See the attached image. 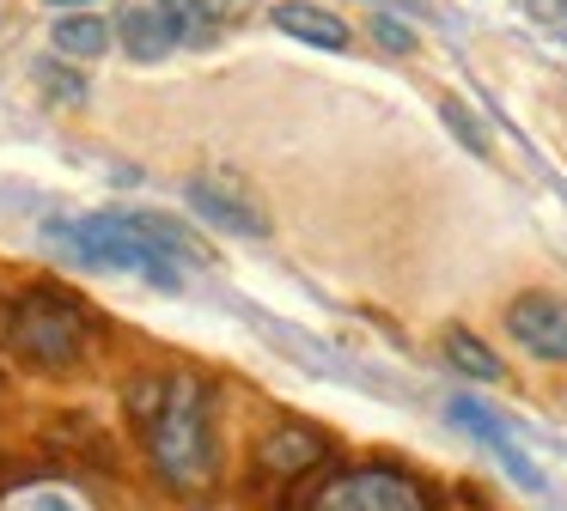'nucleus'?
Wrapping results in <instances>:
<instances>
[{"mask_svg": "<svg viewBox=\"0 0 567 511\" xmlns=\"http://www.w3.org/2000/svg\"><path fill=\"white\" fill-rule=\"evenodd\" d=\"M184 195L208 226L233 231V238H269V213L257 207V195L233 189V182H220V177H196Z\"/></svg>", "mask_w": 567, "mask_h": 511, "instance_id": "8", "label": "nucleus"}, {"mask_svg": "<svg viewBox=\"0 0 567 511\" xmlns=\"http://www.w3.org/2000/svg\"><path fill=\"white\" fill-rule=\"evenodd\" d=\"M530 12H537V19H555V24H567V0H530Z\"/></svg>", "mask_w": 567, "mask_h": 511, "instance_id": "17", "label": "nucleus"}, {"mask_svg": "<svg viewBox=\"0 0 567 511\" xmlns=\"http://www.w3.org/2000/svg\"><path fill=\"white\" fill-rule=\"evenodd\" d=\"M0 341L31 365V372H74L92 353V311L55 280L13 292L7 316H0Z\"/></svg>", "mask_w": 567, "mask_h": 511, "instance_id": "2", "label": "nucleus"}, {"mask_svg": "<svg viewBox=\"0 0 567 511\" xmlns=\"http://www.w3.org/2000/svg\"><path fill=\"white\" fill-rule=\"evenodd\" d=\"M372 36H379V43L391 49V55H415V31H409V24L396 19V12H379V19H372Z\"/></svg>", "mask_w": 567, "mask_h": 511, "instance_id": "16", "label": "nucleus"}, {"mask_svg": "<svg viewBox=\"0 0 567 511\" xmlns=\"http://www.w3.org/2000/svg\"><path fill=\"white\" fill-rule=\"evenodd\" d=\"M43 238L62 243L74 262L99 268V274H135L159 292H177L184 286V262L159 250V243L141 231L135 213H80V219H50Z\"/></svg>", "mask_w": 567, "mask_h": 511, "instance_id": "3", "label": "nucleus"}, {"mask_svg": "<svg viewBox=\"0 0 567 511\" xmlns=\"http://www.w3.org/2000/svg\"><path fill=\"white\" fill-rule=\"evenodd\" d=\"M269 19H275V31L299 36L306 49H348V24L336 19V12L311 7V0H281Z\"/></svg>", "mask_w": 567, "mask_h": 511, "instance_id": "10", "label": "nucleus"}, {"mask_svg": "<svg viewBox=\"0 0 567 511\" xmlns=\"http://www.w3.org/2000/svg\"><path fill=\"white\" fill-rule=\"evenodd\" d=\"M306 511H433V499L415 474L360 462V469H336L330 481L311 487Z\"/></svg>", "mask_w": 567, "mask_h": 511, "instance_id": "4", "label": "nucleus"}, {"mask_svg": "<svg viewBox=\"0 0 567 511\" xmlns=\"http://www.w3.org/2000/svg\"><path fill=\"white\" fill-rule=\"evenodd\" d=\"M323 457H330V438H323L318 426H275L257 445V469L275 474V481H299V474L318 469Z\"/></svg>", "mask_w": 567, "mask_h": 511, "instance_id": "9", "label": "nucleus"}, {"mask_svg": "<svg viewBox=\"0 0 567 511\" xmlns=\"http://www.w3.org/2000/svg\"><path fill=\"white\" fill-rule=\"evenodd\" d=\"M116 36H123V49L135 61H165L172 49H184V7L177 0H141V7H128L123 19H116Z\"/></svg>", "mask_w": 567, "mask_h": 511, "instance_id": "7", "label": "nucleus"}, {"mask_svg": "<svg viewBox=\"0 0 567 511\" xmlns=\"http://www.w3.org/2000/svg\"><path fill=\"white\" fill-rule=\"evenodd\" d=\"M50 43L62 49L68 61H99L104 49H111V24H104L99 12H68V19L50 31Z\"/></svg>", "mask_w": 567, "mask_h": 511, "instance_id": "12", "label": "nucleus"}, {"mask_svg": "<svg viewBox=\"0 0 567 511\" xmlns=\"http://www.w3.org/2000/svg\"><path fill=\"white\" fill-rule=\"evenodd\" d=\"M50 7H92V0H50Z\"/></svg>", "mask_w": 567, "mask_h": 511, "instance_id": "19", "label": "nucleus"}, {"mask_svg": "<svg viewBox=\"0 0 567 511\" xmlns=\"http://www.w3.org/2000/svg\"><path fill=\"white\" fill-rule=\"evenodd\" d=\"M440 116H445V128H452L457 140L470 146V153H488V134H482V122L470 116V109L457 104V97H445V104H440Z\"/></svg>", "mask_w": 567, "mask_h": 511, "instance_id": "14", "label": "nucleus"}, {"mask_svg": "<svg viewBox=\"0 0 567 511\" xmlns=\"http://www.w3.org/2000/svg\"><path fill=\"white\" fill-rule=\"evenodd\" d=\"M445 414H452V426H464V432L476 438V445H488V457L501 462V469L513 474V481L525 487V493H543V487H549V481H543V469H537V462H530L525 450L513 445L506 420L488 408V401H476V396H452V408H445Z\"/></svg>", "mask_w": 567, "mask_h": 511, "instance_id": "6", "label": "nucleus"}, {"mask_svg": "<svg viewBox=\"0 0 567 511\" xmlns=\"http://www.w3.org/2000/svg\"><path fill=\"white\" fill-rule=\"evenodd\" d=\"M128 420L141 432L153 474L172 493H208L220 481V426L214 389L196 372H147L128 384Z\"/></svg>", "mask_w": 567, "mask_h": 511, "instance_id": "1", "label": "nucleus"}, {"mask_svg": "<svg viewBox=\"0 0 567 511\" xmlns=\"http://www.w3.org/2000/svg\"><path fill=\"white\" fill-rule=\"evenodd\" d=\"M38 85H43V92H55V104H80V97H86V80H80V73H62L55 61H43V67H38Z\"/></svg>", "mask_w": 567, "mask_h": 511, "instance_id": "15", "label": "nucleus"}, {"mask_svg": "<svg viewBox=\"0 0 567 511\" xmlns=\"http://www.w3.org/2000/svg\"><path fill=\"white\" fill-rule=\"evenodd\" d=\"M184 7V36L189 43H214L233 19H245L250 0H177Z\"/></svg>", "mask_w": 567, "mask_h": 511, "instance_id": "13", "label": "nucleus"}, {"mask_svg": "<svg viewBox=\"0 0 567 511\" xmlns=\"http://www.w3.org/2000/svg\"><path fill=\"white\" fill-rule=\"evenodd\" d=\"M440 347H445V359H452L464 377H476V384H501V377H506L501 353H494L482 335H470V328H445Z\"/></svg>", "mask_w": 567, "mask_h": 511, "instance_id": "11", "label": "nucleus"}, {"mask_svg": "<svg viewBox=\"0 0 567 511\" xmlns=\"http://www.w3.org/2000/svg\"><path fill=\"white\" fill-rule=\"evenodd\" d=\"M38 511H74V505H68L62 493H43V499H38Z\"/></svg>", "mask_w": 567, "mask_h": 511, "instance_id": "18", "label": "nucleus"}, {"mask_svg": "<svg viewBox=\"0 0 567 511\" xmlns=\"http://www.w3.org/2000/svg\"><path fill=\"white\" fill-rule=\"evenodd\" d=\"M506 335L543 365H567V299L561 292H518L506 304Z\"/></svg>", "mask_w": 567, "mask_h": 511, "instance_id": "5", "label": "nucleus"}]
</instances>
